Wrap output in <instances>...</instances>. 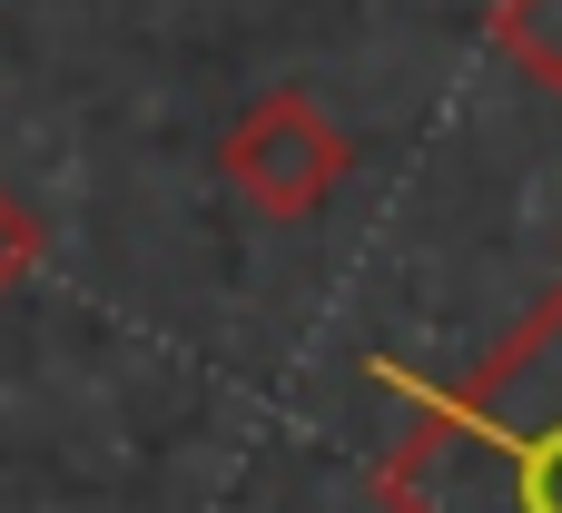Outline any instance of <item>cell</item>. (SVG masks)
Listing matches in <instances>:
<instances>
[{
  "instance_id": "obj_1",
  "label": "cell",
  "mask_w": 562,
  "mask_h": 513,
  "mask_svg": "<svg viewBox=\"0 0 562 513\" xmlns=\"http://www.w3.org/2000/svg\"><path fill=\"white\" fill-rule=\"evenodd\" d=\"M385 513H562V297H543L474 376L405 405L385 465Z\"/></svg>"
},
{
  "instance_id": "obj_2",
  "label": "cell",
  "mask_w": 562,
  "mask_h": 513,
  "mask_svg": "<svg viewBox=\"0 0 562 513\" xmlns=\"http://www.w3.org/2000/svg\"><path fill=\"white\" fill-rule=\"evenodd\" d=\"M217 158H227V188H237L257 218H316V208L346 188V168H356L346 129H336L306 89H267V99H247V109L227 119Z\"/></svg>"
},
{
  "instance_id": "obj_3",
  "label": "cell",
  "mask_w": 562,
  "mask_h": 513,
  "mask_svg": "<svg viewBox=\"0 0 562 513\" xmlns=\"http://www.w3.org/2000/svg\"><path fill=\"white\" fill-rule=\"evenodd\" d=\"M494 49L533 89H562V0H494Z\"/></svg>"
},
{
  "instance_id": "obj_4",
  "label": "cell",
  "mask_w": 562,
  "mask_h": 513,
  "mask_svg": "<svg viewBox=\"0 0 562 513\" xmlns=\"http://www.w3.org/2000/svg\"><path fill=\"white\" fill-rule=\"evenodd\" d=\"M30 267H40V218H30L20 188H0V297H10Z\"/></svg>"
}]
</instances>
